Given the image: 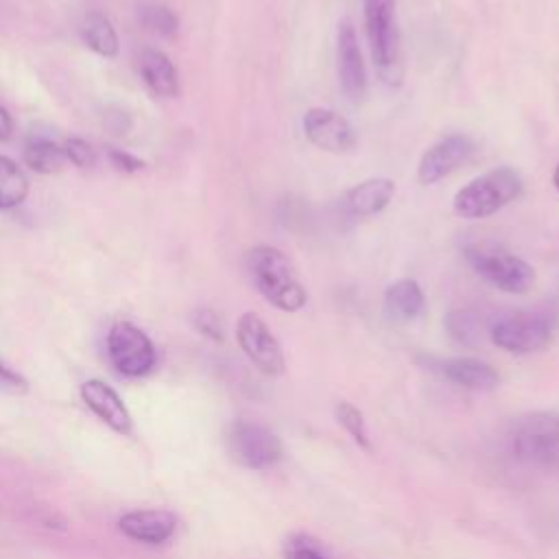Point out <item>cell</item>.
I'll return each mask as SVG.
<instances>
[{
  "instance_id": "cell-21",
  "label": "cell",
  "mask_w": 559,
  "mask_h": 559,
  "mask_svg": "<svg viewBox=\"0 0 559 559\" xmlns=\"http://www.w3.org/2000/svg\"><path fill=\"white\" fill-rule=\"evenodd\" d=\"M85 44L100 57H114L118 52V37L107 17L92 13L83 24Z\"/></svg>"
},
{
  "instance_id": "cell-24",
  "label": "cell",
  "mask_w": 559,
  "mask_h": 559,
  "mask_svg": "<svg viewBox=\"0 0 559 559\" xmlns=\"http://www.w3.org/2000/svg\"><path fill=\"white\" fill-rule=\"evenodd\" d=\"M448 330L450 334L461 341V343H472L478 332H480V323L476 312L469 310H459V312H450L448 314Z\"/></svg>"
},
{
  "instance_id": "cell-30",
  "label": "cell",
  "mask_w": 559,
  "mask_h": 559,
  "mask_svg": "<svg viewBox=\"0 0 559 559\" xmlns=\"http://www.w3.org/2000/svg\"><path fill=\"white\" fill-rule=\"evenodd\" d=\"M11 131H13L11 116L7 114V109H4V107H0V142L9 140V138H11Z\"/></svg>"
},
{
  "instance_id": "cell-17",
  "label": "cell",
  "mask_w": 559,
  "mask_h": 559,
  "mask_svg": "<svg viewBox=\"0 0 559 559\" xmlns=\"http://www.w3.org/2000/svg\"><path fill=\"white\" fill-rule=\"evenodd\" d=\"M424 290L415 280H397L384 290L386 317L400 323H408L424 312Z\"/></svg>"
},
{
  "instance_id": "cell-13",
  "label": "cell",
  "mask_w": 559,
  "mask_h": 559,
  "mask_svg": "<svg viewBox=\"0 0 559 559\" xmlns=\"http://www.w3.org/2000/svg\"><path fill=\"white\" fill-rule=\"evenodd\" d=\"M81 397L85 406L105 421L114 432L129 435L131 432V415L122 404L120 395L105 384L103 380H87L81 384Z\"/></svg>"
},
{
  "instance_id": "cell-26",
  "label": "cell",
  "mask_w": 559,
  "mask_h": 559,
  "mask_svg": "<svg viewBox=\"0 0 559 559\" xmlns=\"http://www.w3.org/2000/svg\"><path fill=\"white\" fill-rule=\"evenodd\" d=\"M192 325L207 338L212 341H223V325H221V319L207 310V308H199L194 310L192 314Z\"/></svg>"
},
{
  "instance_id": "cell-8",
  "label": "cell",
  "mask_w": 559,
  "mask_h": 559,
  "mask_svg": "<svg viewBox=\"0 0 559 559\" xmlns=\"http://www.w3.org/2000/svg\"><path fill=\"white\" fill-rule=\"evenodd\" d=\"M107 356L118 373L140 378L155 367V347L151 338L131 321H118L107 332Z\"/></svg>"
},
{
  "instance_id": "cell-11",
  "label": "cell",
  "mask_w": 559,
  "mask_h": 559,
  "mask_svg": "<svg viewBox=\"0 0 559 559\" xmlns=\"http://www.w3.org/2000/svg\"><path fill=\"white\" fill-rule=\"evenodd\" d=\"M304 133L314 146L328 153H347L358 142V135L349 120L336 114L334 109L323 107H312L306 111Z\"/></svg>"
},
{
  "instance_id": "cell-22",
  "label": "cell",
  "mask_w": 559,
  "mask_h": 559,
  "mask_svg": "<svg viewBox=\"0 0 559 559\" xmlns=\"http://www.w3.org/2000/svg\"><path fill=\"white\" fill-rule=\"evenodd\" d=\"M334 417L336 421L347 430V435L365 450H371V441H369V432H367V424H365V415L360 408H356L352 402H338L334 406Z\"/></svg>"
},
{
  "instance_id": "cell-2",
  "label": "cell",
  "mask_w": 559,
  "mask_h": 559,
  "mask_svg": "<svg viewBox=\"0 0 559 559\" xmlns=\"http://www.w3.org/2000/svg\"><path fill=\"white\" fill-rule=\"evenodd\" d=\"M511 452L526 467L559 474V413L537 411L520 417L511 432Z\"/></svg>"
},
{
  "instance_id": "cell-5",
  "label": "cell",
  "mask_w": 559,
  "mask_h": 559,
  "mask_svg": "<svg viewBox=\"0 0 559 559\" xmlns=\"http://www.w3.org/2000/svg\"><path fill=\"white\" fill-rule=\"evenodd\" d=\"M365 31L373 63L386 83H397L400 66V31L395 22V0H362Z\"/></svg>"
},
{
  "instance_id": "cell-23",
  "label": "cell",
  "mask_w": 559,
  "mask_h": 559,
  "mask_svg": "<svg viewBox=\"0 0 559 559\" xmlns=\"http://www.w3.org/2000/svg\"><path fill=\"white\" fill-rule=\"evenodd\" d=\"M284 555L286 559H330L321 544L306 535V533H295L284 542Z\"/></svg>"
},
{
  "instance_id": "cell-14",
  "label": "cell",
  "mask_w": 559,
  "mask_h": 559,
  "mask_svg": "<svg viewBox=\"0 0 559 559\" xmlns=\"http://www.w3.org/2000/svg\"><path fill=\"white\" fill-rule=\"evenodd\" d=\"M118 528L135 542L155 546L173 537L177 528V518L166 509H140L124 513L118 520Z\"/></svg>"
},
{
  "instance_id": "cell-1",
  "label": "cell",
  "mask_w": 559,
  "mask_h": 559,
  "mask_svg": "<svg viewBox=\"0 0 559 559\" xmlns=\"http://www.w3.org/2000/svg\"><path fill=\"white\" fill-rule=\"evenodd\" d=\"M247 273L255 290L277 310L297 312L306 306L308 295L297 277L293 262L271 245H258L247 253Z\"/></svg>"
},
{
  "instance_id": "cell-28",
  "label": "cell",
  "mask_w": 559,
  "mask_h": 559,
  "mask_svg": "<svg viewBox=\"0 0 559 559\" xmlns=\"http://www.w3.org/2000/svg\"><path fill=\"white\" fill-rule=\"evenodd\" d=\"M0 391L11 395H22L26 391V380L20 373L11 371L9 367L0 365Z\"/></svg>"
},
{
  "instance_id": "cell-19",
  "label": "cell",
  "mask_w": 559,
  "mask_h": 559,
  "mask_svg": "<svg viewBox=\"0 0 559 559\" xmlns=\"http://www.w3.org/2000/svg\"><path fill=\"white\" fill-rule=\"evenodd\" d=\"M66 159H68L66 151L48 138H31L24 146L26 166H31L35 173H41V175L59 173Z\"/></svg>"
},
{
  "instance_id": "cell-27",
  "label": "cell",
  "mask_w": 559,
  "mask_h": 559,
  "mask_svg": "<svg viewBox=\"0 0 559 559\" xmlns=\"http://www.w3.org/2000/svg\"><path fill=\"white\" fill-rule=\"evenodd\" d=\"M66 157L74 164V166H79V168H90V166H94V162H96V155H94V151H92V146L85 142V140H81V138H70L68 142H66Z\"/></svg>"
},
{
  "instance_id": "cell-6",
  "label": "cell",
  "mask_w": 559,
  "mask_h": 559,
  "mask_svg": "<svg viewBox=\"0 0 559 559\" xmlns=\"http://www.w3.org/2000/svg\"><path fill=\"white\" fill-rule=\"evenodd\" d=\"M229 456L249 469H266L282 461L284 443L264 424L251 419H236L225 432Z\"/></svg>"
},
{
  "instance_id": "cell-3",
  "label": "cell",
  "mask_w": 559,
  "mask_h": 559,
  "mask_svg": "<svg viewBox=\"0 0 559 559\" xmlns=\"http://www.w3.org/2000/svg\"><path fill=\"white\" fill-rule=\"evenodd\" d=\"M463 255L469 266L502 293L522 295L535 282V271L528 262L491 240H472L463 245Z\"/></svg>"
},
{
  "instance_id": "cell-25",
  "label": "cell",
  "mask_w": 559,
  "mask_h": 559,
  "mask_svg": "<svg viewBox=\"0 0 559 559\" xmlns=\"http://www.w3.org/2000/svg\"><path fill=\"white\" fill-rule=\"evenodd\" d=\"M144 24L164 37H170L177 33V15L168 7H148L144 13Z\"/></svg>"
},
{
  "instance_id": "cell-7",
  "label": "cell",
  "mask_w": 559,
  "mask_h": 559,
  "mask_svg": "<svg viewBox=\"0 0 559 559\" xmlns=\"http://www.w3.org/2000/svg\"><path fill=\"white\" fill-rule=\"evenodd\" d=\"M555 334L550 317L539 312H513L491 323L489 336L493 345L511 354H533L544 349Z\"/></svg>"
},
{
  "instance_id": "cell-20",
  "label": "cell",
  "mask_w": 559,
  "mask_h": 559,
  "mask_svg": "<svg viewBox=\"0 0 559 559\" xmlns=\"http://www.w3.org/2000/svg\"><path fill=\"white\" fill-rule=\"evenodd\" d=\"M28 194V179L22 173V168L0 155V210H9L20 205Z\"/></svg>"
},
{
  "instance_id": "cell-9",
  "label": "cell",
  "mask_w": 559,
  "mask_h": 559,
  "mask_svg": "<svg viewBox=\"0 0 559 559\" xmlns=\"http://www.w3.org/2000/svg\"><path fill=\"white\" fill-rule=\"evenodd\" d=\"M236 338L245 356L266 376H282L286 369L282 345L255 312H245L236 323Z\"/></svg>"
},
{
  "instance_id": "cell-18",
  "label": "cell",
  "mask_w": 559,
  "mask_h": 559,
  "mask_svg": "<svg viewBox=\"0 0 559 559\" xmlns=\"http://www.w3.org/2000/svg\"><path fill=\"white\" fill-rule=\"evenodd\" d=\"M140 72L148 90L157 96L173 98L179 94V79L173 61L159 50H144L140 57Z\"/></svg>"
},
{
  "instance_id": "cell-10",
  "label": "cell",
  "mask_w": 559,
  "mask_h": 559,
  "mask_svg": "<svg viewBox=\"0 0 559 559\" xmlns=\"http://www.w3.org/2000/svg\"><path fill=\"white\" fill-rule=\"evenodd\" d=\"M474 155V142L463 133H450L435 142L419 159L417 177L430 186L459 170Z\"/></svg>"
},
{
  "instance_id": "cell-12",
  "label": "cell",
  "mask_w": 559,
  "mask_h": 559,
  "mask_svg": "<svg viewBox=\"0 0 559 559\" xmlns=\"http://www.w3.org/2000/svg\"><path fill=\"white\" fill-rule=\"evenodd\" d=\"M336 66L343 92L352 100H360L367 92V68L362 61L358 35L349 22H343L336 33Z\"/></svg>"
},
{
  "instance_id": "cell-31",
  "label": "cell",
  "mask_w": 559,
  "mask_h": 559,
  "mask_svg": "<svg viewBox=\"0 0 559 559\" xmlns=\"http://www.w3.org/2000/svg\"><path fill=\"white\" fill-rule=\"evenodd\" d=\"M552 183H555V188L559 190V164H557V168H555V173H552Z\"/></svg>"
},
{
  "instance_id": "cell-4",
  "label": "cell",
  "mask_w": 559,
  "mask_h": 559,
  "mask_svg": "<svg viewBox=\"0 0 559 559\" xmlns=\"http://www.w3.org/2000/svg\"><path fill=\"white\" fill-rule=\"evenodd\" d=\"M522 194V179L513 168H493L467 186L454 197V212L461 218H487L515 201Z\"/></svg>"
},
{
  "instance_id": "cell-29",
  "label": "cell",
  "mask_w": 559,
  "mask_h": 559,
  "mask_svg": "<svg viewBox=\"0 0 559 559\" xmlns=\"http://www.w3.org/2000/svg\"><path fill=\"white\" fill-rule=\"evenodd\" d=\"M109 159L118 170H124V173H135L144 166L142 159H138V157H133V155H129L120 148H109Z\"/></svg>"
},
{
  "instance_id": "cell-15",
  "label": "cell",
  "mask_w": 559,
  "mask_h": 559,
  "mask_svg": "<svg viewBox=\"0 0 559 559\" xmlns=\"http://www.w3.org/2000/svg\"><path fill=\"white\" fill-rule=\"evenodd\" d=\"M395 194V183L389 177H371L349 188L343 197V210L352 218H367L382 212Z\"/></svg>"
},
{
  "instance_id": "cell-16",
  "label": "cell",
  "mask_w": 559,
  "mask_h": 559,
  "mask_svg": "<svg viewBox=\"0 0 559 559\" xmlns=\"http://www.w3.org/2000/svg\"><path fill=\"white\" fill-rule=\"evenodd\" d=\"M432 369L448 382L469 391H489L500 380L498 371L478 358H445L437 360Z\"/></svg>"
}]
</instances>
